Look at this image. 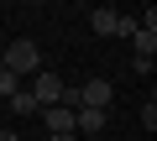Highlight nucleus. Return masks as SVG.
<instances>
[{
	"instance_id": "1",
	"label": "nucleus",
	"mask_w": 157,
	"mask_h": 141,
	"mask_svg": "<svg viewBox=\"0 0 157 141\" xmlns=\"http://www.w3.org/2000/svg\"><path fill=\"white\" fill-rule=\"evenodd\" d=\"M0 68H6V73H16V79H32L37 68H42V47H37L32 37H16L6 52H0Z\"/></svg>"
},
{
	"instance_id": "5",
	"label": "nucleus",
	"mask_w": 157,
	"mask_h": 141,
	"mask_svg": "<svg viewBox=\"0 0 157 141\" xmlns=\"http://www.w3.org/2000/svg\"><path fill=\"white\" fill-rule=\"evenodd\" d=\"M115 21H121V11H110V6H100V11L89 16V26H94L100 37H115Z\"/></svg>"
},
{
	"instance_id": "9",
	"label": "nucleus",
	"mask_w": 157,
	"mask_h": 141,
	"mask_svg": "<svg viewBox=\"0 0 157 141\" xmlns=\"http://www.w3.org/2000/svg\"><path fill=\"white\" fill-rule=\"evenodd\" d=\"M0 141H21V136H16V131H11V125H0Z\"/></svg>"
},
{
	"instance_id": "7",
	"label": "nucleus",
	"mask_w": 157,
	"mask_h": 141,
	"mask_svg": "<svg viewBox=\"0 0 157 141\" xmlns=\"http://www.w3.org/2000/svg\"><path fill=\"white\" fill-rule=\"evenodd\" d=\"M16 89H21V79H16V73H6V68H0V94H6V99H11Z\"/></svg>"
},
{
	"instance_id": "3",
	"label": "nucleus",
	"mask_w": 157,
	"mask_h": 141,
	"mask_svg": "<svg viewBox=\"0 0 157 141\" xmlns=\"http://www.w3.org/2000/svg\"><path fill=\"white\" fill-rule=\"evenodd\" d=\"M32 99H37V110H47V105H58L63 99V79L52 73V68H37L32 73V89H26Z\"/></svg>"
},
{
	"instance_id": "4",
	"label": "nucleus",
	"mask_w": 157,
	"mask_h": 141,
	"mask_svg": "<svg viewBox=\"0 0 157 141\" xmlns=\"http://www.w3.org/2000/svg\"><path fill=\"white\" fill-rule=\"evenodd\" d=\"M37 115H42L47 136H73V110H68V105H47V110H37Z\"/></svg>"
},
{
	"instance_id": "2",
	"label": "nucleus",
	"mask_w": 157,
	"mask_h": 141,
	"mask_svg": "<svg viewBox=\"0 0 157 141\" xmlns=\"http://www.w3.org/2000/svg\"><path fill=\"white\" fill-rule=\"evenodd\" d=\"M73 94H78V105H73V110H105V115H110V99H115L110 79H84Z\"/></svg>"
},
{
	"instance_id": "8",
	"label": "nucleus",
	"mask_w": 157,
	"mask_h": 141,
	"mask_svg": "<svg viewBox=\"0 0 157 141\" xmlns=\"http://www.w3.org/2000/svg\"><path fill=\"white\" fill-rule=\"evenodd\" d=\"M115 37H126V42H131V37H136V21H131V16H121V21H115Z\"/></svg>"
},
{
	"instance_id": "10",
	"label": "nucleus",
	"mask_w": 157,
	"mask_h": 141,
	"mask_svg": "<svg viewBox=\"0 0 157 141\" xmlns=\"http://www.w3.org/2000/svg\"><path fill=\"white\" fill-rule=\"evenodd\" d=\"M47 141H78V136H47Z\"/></svg>"
},
{
	"instance_id": "6",
	"label": "nucleus",
	"mask_w": 157,
	"mask_h": 141,
	"mask_svg": "<svg viewBox=\"0 0 157 141\" xmlns=\"http://www.w3.org/2000/svg\"><path fill=\"white\" fill-rule=\"evenodd\" d=\"M6 105H11V110H16V115H37V99H32V94H26V84H21V89H16V94H11V99H6Z\"/></svg>"
}]
</instances>
